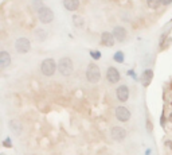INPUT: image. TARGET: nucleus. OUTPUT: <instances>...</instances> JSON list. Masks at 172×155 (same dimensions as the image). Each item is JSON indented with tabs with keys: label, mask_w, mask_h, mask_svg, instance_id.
<instances>
[{
	"label": "nucleus",
	"mask_w": 172,
	"mask_h": 155,
	"mask_svg": "<svg viewBox=\"0 0 172 155\" xmlns=\"http://www.w3.org/2000/svg\"><path fill=\"white\" fill-rule=\"evenodd\" d=\"M170 120H171V122H172V113L170 115Z\"/></svg>",
	"instance_id": "b1692460"
},
{
	"label": "nucleus",
	"mask_w": 172,
	"mask_h": 155,
	"mask_svg": "<svg viewBox=\"0 0 172 155\" xmlns=\"http://www.w3.org/2000/svg\"><path fill=\"white\" fill-rule=\"evenodd\" d=\"M10 64H11V55L7 51H2L0 53V67L5 69Z\"/></svg>",
	"instance_id": "ddd939ff"
},
{
	"label": "nucleus",
	"mask_w": 172,
	"mask_h": 155,
	"mask_svg": "<svg viewBox=\"0 0 172 155\" xmlns=\"http://www.w3.org/2000/svg\"><path fill=\"white\" fill-rule=\"evenodd\" d=\"M15 49L19 54H26V53L30 51L31 43L27 38H18L16 42H15Z\"/></svg>",
	"instance_id": "39448f33"
},
{
	"label": "nucleus",
	"mask_w": 172,
	"mask_h": 155,
	"mask_svg": "<svg viewBox=\"0 0 172 155\" xmlns=\"http://www.w3.org/2000/svg\"><path fill=\"white\" fill-rule=\"evenodd\" d=\"M57 67H58L57 64H55V61L52 60V58H46V60H43L42 64H40V72L45 74V76L51 77V76H54Z\"/></svg>",
	"instance_id": "f03ea898"
},
{
	"label": "nucleus",
	"mask_w": 172,
	"mask_h": 155,
	"mask_svg": "<svg viewBox=\"0 0 172 155\" xmlns=\"http://www.w3.org/2000/svg\"><path fill=\"white\" fill-rule=\"evenodd\" d=\"M2 155H3V154H2Z\"/></svg>",
	"instance_id": "393cba45"
},
{
	"label": "nucleus",
	"mask_w": 172,
	"mask_h": 155,
	"mask_svg": "<svg viewBox=\"0 0 172 155\" xmlns=\"http://www.w3.org/2000/svg\"><path fill=\"white\" fill-rule=\"evenodd\" d=\"M83 23H85V22H83L82 16H79V15H74V16H73V24L76 27H82Z\"/></svg>",
	"instance_id": "f3484780"
},
{
	"label": "nucleus",
	"mask_w": 172,
	"mask_h": 155,
	"mask_svg": "<svg viewBox=\"0 0 172 155\" xmlns=\"http://www.w3.org/2000/svg\"><path fill=\"white\" fill-rule=\"evenodd\" d=\"M116 117H117L120 122H128L130 119V112L129 109H126L125 107H118L116 109Z\"/></svg>",
	"instance_id": "6e6552de"
},
{
	"label": "nucleus",
	"mask_w": 172,
	"mask_h": 155,
	"mask_svg": "<svg viewBox=\"0 0 172 155\" xmlns=\"http://www.w3.org/2000/svg\"><path fill=\"white\" fill-rule=\"evenodd\" d=\"M106 78L110 84H116L120 81V72H118L116 67L110 66L108 67V72H106Z\"/></svg>",
	"instance_id": "0eeeda50"
},
{
	"label": "nucleus",
	"mask_w": 172,
	"mask_h": 155,
	"mask_svg": "<svg viewBox=\"0 0 172 155\" xmlns=\"http://www.w3.org/2000/svg\"><path fill=\"white\" fill-rule=\"evenodd\" d=\"M42 7H45L43 5V0H32V8L36 11H39Z\"/></svg>",
	"instance_id": "6ab92c4d"
},
{
	"label": "nucleus",
	"mask_w": 172,
	"mask_h": 155,
	"mask_svg": "<svg viewBox=\"0 0 172 155\" xmlns=\"http://www.w3.org/2000/svg\"><path fill=\"white\" fill-rule=\"evenodd\" d=\"M116 93H117L118 100L123 101V103H125V101L129 98V89H128V86H125V85L118 86L117 91H116Z\"/></svg>",
	"instance_id": "9d476101"
},
{
	"label": "nucleus",
	"mask_w": 172,
	"mask_h": 155,
	"mask_svg": "<svg viewBox=\"0 0 172 155\" xmlns=\"http://www.w3.org/2000/svg\"><path fill=\"white\" fill-rule=\"evenodd\" d=\"M152 78H153V72H152L151 69L144 70L143 74L140 76V81H141V84H143L144 86H148L149 84H151Z\"/></svg>",
	"instance_id": "9b49d317"
},
{
	"label": "nucleus",
	"mask_w": 172,
	"mask_h": 155,
	"mask_svg": "<svg viewBox=\"0 0 172 155\" xmlns=\"http://www.w3.org/2000/svg\"><path fill=\"white\" fill-rule=\"evenodd\" d=\"M35 38L38 39L39 42H43L46 38H47V33H46L43 29H36L35 30Z\"/></svg>",
	"instance_id": "dca6fc26"
},
{
	"label": "nucleus",
	"mask_w": 172,
	"mask_h": 155,
	"mask_svg": "<svg viewBox=\"0 0 172 155\" xmlns=\"http://www.w3.org/2000/svg\"><path fill=\"white\" fill-rule=\"evenodd\" d=\"M58 70H59V73H61L62 76H65V77L71 76V73H73V70H74L73 61H71L69 57L61 58L59 62H58Z\"/></svg>",
	"instance_id": "f257e3e1"
},
{
	"label": "nucleus",
	"mask_w": 172,
	"mask_h": 155,
	"mask_svg": "<svg viewBox=\"0 0 172 155\" xmlns=\"http://www.w3.org/2000/svg\"><path fill=\"white\" fill-rule=\"evenodd\" d=\"M110 136L116 142H123L126 138V131H125L123 127H113L110 131Z\"/></svg>",
	"instance_id": "423d86ee"
},
{
	"label": "nucleus",
	"mask_w": 172,
	"mask_h": 155,
	"mask_svg": "<svg viewBox=\"0 0 172 155\" xmlns=\"http://www.w3.org/2000/svg\"><path fill=\"white\" fill-rule=\"evenodd\" d=\"M92 57H93V58H94V60H98V58H99V57H101V54H99V53H98V51H97V53H94V51H92Z\"/></svg>",
	"instance_id": "4be33fe9"
},
{
	"label": "nucleus",
	"mask_w": 172,
	"mask_h": 155,
	"mask_svg": "<svg viewBox=\"0 0 172 155\" xmlns=\"http://www.w3.org/2000/svg\"><path fill=\"white\" fill-rule=\"evenodd\" d=\"M38 18L43 24L51 23V22L54 20V12H52V10L49 7H42L38 11Z\"/></svg>",
	"instance_id": "20e7f679"
},
{
	"label": "nucleus",
	"mask_w": 172,
	"mask_h": 155,
	"mask_svg": "<svg viewBox=\"0 0 172 155\" xmlns=\"http://www.w3.org/2000/svg\"><path fill=\"white\" fill-rule=\"evenodd\" d=\"M114 61L120 62V64H121V62H124V54H123V53H121V51L116 53V54H114Z\"/></svg>",
	"instance_id": "aec40b11"
},
{
	"label": "nucleus",
	"mask_w": 172,
	"mask_h": 155,
	"mask_svg": "<svg viewBox=\"0 0 172 155\" xmlns=\"http://www.w3.org/2000/svg\"><path fill=\"white\" fill-rule=\"evenodd\" d=\"M114 35V38L117 39L118 42H123L125 38H126V31H125L124 27H121V26H117V27H114L113 29V33H112Z\"/></svg>",
	"instance_id": "f8f14e48"
},
{
	"label": "nucleus",
	"mask_w": 172,
	"mask_h": 155,
	"mask_svg": "<svg viewBox=\"0 0 172 155\" xmlns=\"http://www.w3.org/2000/svg\"><path fill=\"white\" fill-rule=\"evenodd\" d=\"M3 146H4V147H11V146H12L11 138H7V139H5V140L3 142Z\"/></svg>",
	"instance_id": "412c9836"
},
{
	"label": "nucleus",
	"mask_w": 172,
	"mask_h": 155,
	"mask_svg": "<svg viewBox=\"0 0 172 155\" xmlns=\"http://www.w3.org/2000/svg\"><path fill=\"white\" fill-rule=\"evenodd\" d=\"M10 127H11V129L16 135H20L22 129H23V128H22V124L18 122V120H11V122H10Z\"/></svg>",
	"instance_id": "2eb2a0df"
},
{
	"label": "nucleus",
	"mask_w": 172,
	"mask_h": 155,
	"mask_svg": "<svg viewBox=\"0 0 172 155\" xmlns=\"http://www.w3.org/2000/svg\"><path fill=\"white\" fill-rule=\"evenodd\" d=\"M86 78L89 82L92 84H97L99 81V78H101V72H99V67L97 66L96 64H89V66H87L86 69Z\"/></svg>",
	"instance_id": "7ed1b4c3"
},
{
	"label": "nucleus",
	"mask_w": 172,
	"mask_h": 155,
	"mask_svg": "<svg viewBox=\"0 0 172 155\" xmlns=\"http://www.w3.org/2000/svg\"><path fill=\"white\" fill-rule=\"evenodd\" d=\"M161 4V0H147V5L152 10H156L159 5Z\"/></svg>",
	"instance_id": "a211bd4d"
},
{
	"label": "nucleus",
	"mask_w": 172,
	"mask_h": 155,
	"mask_svg": "<svg viewBox=\"0 0 172 155\" xmlns=\"http://www.w3.org/2000/svg\"><path fill=\"white\" fill-rule=\"evenodd\" d=\"M63 5L67 11H77L79 8V0H63Z\"/></svg>",
	"instance_id": "4468645a"
},
{
	"label": "nucleus",
	"mask_w": 172,
	"mask_h": 155,
	"mask_svg": "<svg viewBox=\"0 0 172 155\" xmlns=\"http://www.w3.org/2000/svg\"><path fill=\"white\" fill-rule=\"evenodd\" d=\"M161 3H163V4H165V5H167V4H171V3H172V0H161Z\"/></svg>",
	"instance_id": "5701e85b"
},
{
	"label": "nucleus",
	"mask_w": 172,
	"mask_h": 155,
	"mask_svg": "<svg viewBox=\"0 0 172 155\" xmlns=\"http://www.w3.org/2000/svg\"><path fill=\"white\" fill-rule=\"evenodd\" d=\"M114 42H116V38H114V35L112 33H108V31L102 33V35H101V43L104 46L112 47V46L114 45Z\"/></svg>",
	"instance_id": "1a4fd4ad"
}]
</instances>
